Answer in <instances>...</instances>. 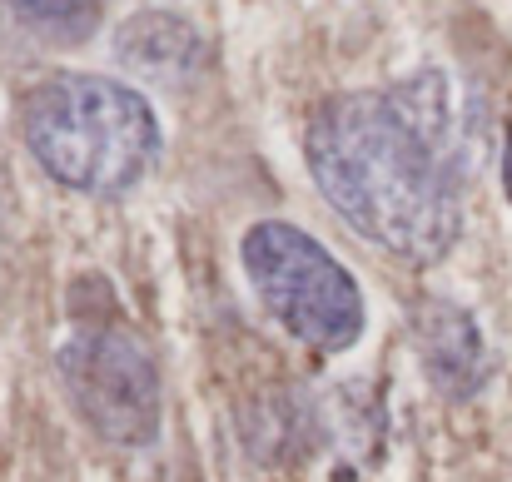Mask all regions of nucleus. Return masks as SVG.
<instances>
[{
  "label": "nucleus",
  "instance_id": "obj_2",
  "mask_svg": "<svg viewBox=\"0 0 512 482\" xmlns=\"http://www.w3.org/2000/svg\"><path fill=\"white\" fill-rule=\"evenodd\" d=\"M25 145L35 164L90 199L130 194L160 160V120L150 100L110 75L60 70L25 95Z\"/></svg>",
  "mask_w": 512,
  "mask_h": 482
},
{
  "label": "nucleus",
  "instance_id": "obj_4",
  "mask_svg": "<svg viewBox=\"0 0 512 482\" xmlns=\"http://www.w3.org/2000/svg\"><path fill=\"white\" fill-rule=\"evenodd\" d=\"M60 373L70 403L95 428V438L115 448L155 443L165 393H160V363L140 333H130L125 323H90L65 343Z\"/></svg>",
  "mask_w": 512,
  "mask_h": 482
},
{
  "label": "nucleus",
  "instance_id": "obj_6",
  "mask_svg": "<svg viewBox=\"0 0 512 482\" xmlns=\"http://www.w3.org/2000/svg\"><path fill=\"white\" fill-rule=\"evenodd\" d=\"M115 60L140 80L179 85L204 65V40L179 15H135L115 35Z\"/></svg>",
  "mask_w": 512,
  "mask_h": 482
},
{
  "label": "nucleus",
  "instance_id": "obj_8",
  "mask_svg": "<svg viewBox=\"0 0 512 482\" xmlns=\"http://www.w3.org/2000/svg\"><path fill=\"white\" fill-rule=\"evenodd\" d=\"M503 184H508V199H512V130H508V155H503Z\"/></svg>",
  "mask_w": 512,
  "mask_h": 482
},
{
  "label": "nucleus",
  "instance_id": "obj_3",
  "mask_svg": "<svg viewBox=\"0 0 512 482\" xmlns=\"http://www.w3.org/2000/svg\"><path fill=\"white\" fill-rule=\"evenodd\" d=\"M239 264L274 323L309 353H343L363 333V294L339 259L299 224L264 219L244 234Z\"/></svg>",
  "mask_w": 512,
  "mask_h": 482
},
{
  "label": "nucleus",
  "instance_id": "obj_5",
  "mask_svg": "<svg viewBox=\"0 0 512 482\" xmlns=\"http://www.w3.org/2000/svg\"><path fill=\"white\" fill-rule=\"evenodd\" d=\"M418 353L443 398H473L488 378V348L478 323L453 304H423L418 314Z\"/></svg>",
  "mask_w": 512,
  "mask_h": 482
},
{
  "label": "nucleus",
  "instance_id": "obj_1",
  "mask_svg": "<svg viewBox=\"0 0 512 482\" xmlns=\"http://www.w3.org/2000/svg\"><path fill=\"white\" fill-rule=\"evenodd\" d=\"M304 155L319 194L383 254L433 264L458 244L473 110L448 70L324 100L309 120Z\"/></svg>",
  "mask_w": 512,
  "mask_h": 482
},
{
  "label": "nucleus",
  "instance_id": "obj_7",
  "mask_svg": "<svg viewBox=\"0 0 512 482\" xmlns=\"http://www.w3.org/2000/svg\"><path fill=\"white\" fill-rule=\"evenodd\" d=\"M20 25L55 45H80L100 25V0H5Z\"/></svg>",
  "mask_w": 512,
  "mask_h": 482
}]
</instances>
